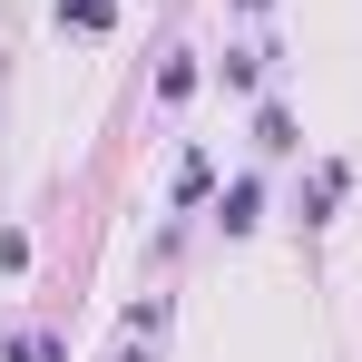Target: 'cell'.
<instances>
[{"instance_id":"cell-4","label":"cell","mask_w":362,"mask_h":362,"mask_svg":"<svg viewBox=\"0 0 362 362\" xmlns=\"http://www.w3.org/2000/svg\"><path fill=\"white\" fill-rule=\"evenodd\" d=\"M186 88H196V59H186V49H177V59L157 69V98H186Z\"/></svg>"},{"instance_id":"cell-2","label":"cell","mask_w":362,"mask_h":362,"mask_svg":"<svg viewBox=\"0 0 362 362\" xmlns=\"http://www.w3.org/2000/svg\"><path fill=\"white\" fill-rule=\"evenodd\" d=\"M255 147L264 157H294L303 137H294V108H255Z\"/></svg>"},{"instance_id":"cell-7","label":"cell","mask_w":362,"mask_h":362,"mask_svg":"<svg viewBox=\"0 0 362 362\" xmlns=\"http://www.w3.org/2000/svg\"><path fill=\"white\" fill-rule=\"evenodd\" d=\"M108 362H137V353H108Z\"/></svg>"},{"instance_id":"cell-1","label":"cell","mask_w":362,"mask_h":362,"mask_svg":"<svg viewBox=\"0 0 362 362\" xmlns=\"http://www.w3.org/2000/svg\"><path fill=\"white\" fill-rule=\"evenodd\" d=\"M216 216H226V235H255V226H264V186H255V177H235Z\"/></svg>"},{"instance_id":"cell-6","label":"cell","mask_w":362,"mask_h":362,"mask_svg":"<svg viewBox=\"0 0 362 362\" xmlns=\"http://www.w3.org/2000/svg\"><path fill=\"white\" fill-rule=\"evenodd\" d=\"M235 10H274V0H235Z\"/></svg>"},{"instance_id":"cell-5","label":"cell","mask_w":362,"mask_h":362,"mask_svg":"<svg viewBox=\"0 0 362 362\" xmlns=\"http://www.w3.org/2000/svg\"><path fill=\"white\" fill-rule=\"evenodd\" d=\"M59 20H69V30H88V40H98V30H108V0H69Z\"/></svg>"},{"instance_id":"cell-3","label":"cell","mask_w":362,"mask_h":362,"mask_svg":"<svg viewBox=\"0 0 362 362\" xmlns=\"http://www.w3.org/2000/svg\"><path fill=\"white\" fill-rule=\"evenodd\" d=\"M264 78V49H226V88H255Z\"/></svg>"}]
</instances>
